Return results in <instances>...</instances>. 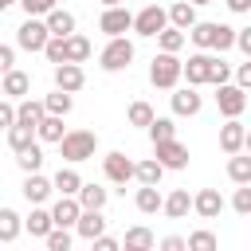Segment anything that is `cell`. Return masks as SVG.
I'll use <instances>...</instances> for the list:
<instances>
[{
  "mask_svg": "<svg viewBox=\"0 0 251 251\" xmlns=\"http://www.w3.org/2000/svg\"><path fill=\"white\" fill-rule=\"evenodd\" d=\"M235 27H227V24H196L192 31H188V39L196 43V47H204V51H227V47H235Z\"/></svg>",
  "mask_w": 251,
  "mask_h": 251,
  "instance_id": "obj_1",
  "label": "cell"
},
{
  "mask_svg": "<svg viewBox=\"0 0 251 251\" xmlns=\"http://www.w3.org/2000/svg\"><path fill=\"white\" fill-rule=\"evenodd\" d=\"M180 78H184V63L176 59V51H161V55H153V63H149V82H153V86L173 90Z\"/></svg>",
  "mask_w": 251,
  "mask_h": 251,
  "instance_id": "obj_2",
  "label": "cell"
},
{
  "mask_svg": "<svg viewBox=\"0 0 251 251\" xmlns=\"http://www.w3.org/2000/svg\"><path fill=\"white\" fill-rule=\"evenodd\" d=\"M94 149H98V133H94V129H67V137L59 141V153H63V161H71V165L94 157Z\"/></svg>",
  "mask_w": 251,
  "mask_h": 251,
  "instance_id": "obj_3",
  "label": "cell"
},
{
  "mask_svg": "<svg viewBox=\"0 0 251 251\" xmlns=\"http://www.w3.org/2000/svg\"><path fill=\"white\" fill-rule=\"evenodd\" d=\"M47 39H51V27H47V20H35V16H27V20L16 27V43H20L24 51H43V47H47Z\"/></svg>",
  "mask_w": 251,
  "mask_h": 251,
  "instance_id": "obj_4",
  "label": "cell"
},
{
  "mask_svg": "<svg viewBox=\"0 0 251 251\" xmlns=\"http://www.w3.org/2000/svg\"><path fill=\"white\" fill-rule=\"evenodd\" d=\"M129 63H133V43L126 35H114L102 51V71H126Z\"/></svg>",
  "mask_w": 251,
  "mask_h": 251,
  "instance_id": "obj_5",
  "label": "cell"
},
{
  "mask_svg": "<svg viewBox=\"0 0 251 251\" xmlns=\"http://www.w3.org/2000/svg\"><path fill=\"white\" fill-rule=\"evenodd\" d=\"M216 106H220L224 118H239L243 106H247V90L239 82H224V86H216Z\"/></svg>",
  "mask_w": 251,
  "mask_h": 251,
  "instance_id": "obj_6",
  "label": "cell"
},
{
  "mask_svg": "<svg viewBox=\"0 0 251 251\" xmlns=\"http://www.w3.org/2000/svg\"><path fill=\"white\" fill-rule=\"evenodd\" d=\"M165 27H169V12H165L161 4L141 8V12H137V20H133V31H137V35H161Z\"/></svg>",
  "mask_w": 251,
  "mask_h": 251,
  "instance_id": "obj_7",
  "label": "cell"
},
{
  "mask_svg": "<svg viewBox=\"0 0 251 251\" xmlns=\"http://www.w3.org/2000/svg\"><path fill=\"white\" fill-rule=\"evenodd\" d=\"M102 169H106V180H114V184H126V180H137V165L126 157V153H106L102 157Z\"/></svg>",
  "mask_w": 251,
  "mask_h": 251,
  "instance_id": "obj_8",
  "label": "cell"
},
{
  "mask_svg": "<svg viewBox=\"0 0 251 251\" xmlns=\"http://www.w3.org/2000/svg\"><path fill=\"white\" fill-rule=\"evenodd\" d=\"M212 67H216V55H208V51L200 47L196 55H188V63H184V78H188L192 86H204V82H212Z\"/></svg>",
  "mask_w": 251,
  "mask_h": 251,
  "instance_id": "obj_9",
  "label": "cell"
},
{
  "mask_svg": "<svg viewBox=\"0 0 251 251\" xmlns=\"http://www.w3.org/2000/svg\"><path fill=\"white\" fill-rule=\"evenodd\" d=\"M133 20L137 16H129V8H122V4H114V8H106L102 12V20H98V27L114 39V35H126L129 27H133Z\"/></svg>",
  "mask_w": 251,
  "mask_h": 251,
  "instance_id": "obj_10",
  "label": "cell"
},
{
  "mask_svg": "<svg viewBox=\"0 0 251 251\" xmlns=\"http://www.w3.org/2000/svg\"><path fill=\"white\" fill-rule=\"evenodd\" d=\"M243 145H247V129H243V122H239V118H227V122L220 126V149L231 157V153H243Z\"/></svg>",
  "mask_w": 251,
  "mask_h": 251,
  "instance_id": "obj_11",
  "label": "cell"
},
{
  "mask_svg": "<svg viewBox=\"0 0 251 251\" xmlns=\"http://www.w3.org/2000/svg\"><path fill=\"white\" fill-rule=\"evenodd\" d=\"M153 149H157L153 157H157L165 169H184V165H188V149H184L176 137H169V141H157Z\"/></svg>",
  "mask_w": 251,
  "mask_h": 251,
  "instance_id": "obj_12",
  "label": "cell"
},
{
  "mask_svg": "<svg viewBox=\"0 0 251 251\" xmlns=\"http://www.w3.org/2000/svg\"><path fill=\"white\" fill-rule=\"evenodd\" d=\"M192 212L204 216V220H216V216L224 212V196H220L216 188H200V192L192 196Z\"/></svg>",
  "mask_w": 251,
  "mask_h": 251,
  "instance_id": "obj_13",
  "label": "cell"
},
{
  "mask_svg": "<svg viewBox=\"0 0 251 251\" xmlns=\"http://www.w3.org/2000/svg\"><path fill=\"white\" fill-rule=\"evenodd\" d=\"M75 231H78L82 239H90V243H94V239L106 231V216H102V208H82V216H78Z\"/></svg>",
  "mask_w": 251,
  "mask_h": 251,
  "instance_id": "obj_14",
  "label": "cell"
},
{
  "mask_svg": "<svg viewBox=\"0 0 251 251\" xmlns=\"http://www.w3.org/2000/svg\"><path fill=\"white\" fill-rule=\"evenodd\" d=\"M51 216H55L59 227H75L78 216H82V200H78V196H59V204L51 208Z\"/></svg>",
  "mask_w": 251,
  "mask_h": 251,
  "instance_id": "obj_15",
  "label": "cell"
},
{
  "mask_svg": "<svg viewBox=\"0 0 251 251\" xmlns=\"http://www.w3.org/2000/svg\"><path fill=\"white\" fill-rule=\"evenodd\" d=\"M82 82H86V75H82V67L78 63H59L55 67V86H63V90H82Z\"/></svg>",
  "mask_w": 251,
  "mask_h": 251,
  "instance_id": "obj_16",
  "label": "cell"
},
{
  "mask_svg": "<svg viewBox=\"0 0 251 251\" xmlns=\"http://www.w3.org/2000/svg\"><path fill=\"white\" fill-rule=\"evenodd\" d=\"M173 114H180V118L200 114V94H196V86H192V82H188V86H180V90L173 94Z\"/></svg>",
  "mask_w": 251,
  "mask_h": 251,
  "instance_id": "obj_17",
  "label": "cell"
},
{
  "mask_svg": "<svg viewBox=\"0 0 251 251\" xmlns=\"http://www.w3.org/2000/svg\"><path fill=\"white\" fill-rule=\"evenodd\" d=\"M51 192H55V180H47V176H39V173H27V180H24V196H27V204H43Z\"/></svg>",
  "mask_w": 251,
  "mask_h": 251,
  "instance_id": "obj_18",
  "label": "cell"
},
{
  "mask_svg": "<svg viewBox=\"0 0 251 251\" xmlns=\"http://www.w3.org/2000/svg\"><path fill=\"white\" fill-rule=\"evenodd\" d=\"M169 24H176V27H184V31H192L200 20H196V4L192 0H176L173 8H169Z\"/></svg>",
  "mask_w": 251,
  "mask_h": 251,
  "instance_id": "obj_19",
  "label": "cell"
},
{
  "mask_svg": "<svg viewBox=\"0 0 251 251\" xmlns=\"http://www.w3.org/2000/svg\"><path fill=\"white\" fill-rule=\"evenodd\" d=\"M133 204H137V212L153 216V212H161V208H165V196L157 192V184H141V188H137V196H133Z\"/></svg>",
  "mask_w": 251,
  "mask_h": 251,
  "instance_id": "obj_20",
  "label": "cell"
},
{
  "mask_svg": "<svg viewBox=\"0 0 251 251\" xmlns=\"http://www.w3.org/2000/svg\"><path fill=\"white\" fill-rule=\"evenodd\" d=\"M188 208H192L188 188H176V192H169V196H165V208H161V212H165L169 220H184V216H188Z\"/></svg>",
  "mask_w": 251,
  "mask_h": 251,
  "instance_id": "obj_21",
  "label": "cell"
},
{
  "mask_svg": "<svg viewBox=\"0 0 251 251\" xmlns=\"http://www.w3.org/2000/svg\"><path fill=\"white\" fill-rule=\"evenodd\" d=\"M31 137H39V129H35V126H20V122H16V126H8V149H12V153H24L27 145H35Z\"/></svg>",
  "mask_w": 251,
  "mask_h": 251,
  "instance_id": "obj_22",
  "label": "cell"
},
{
  "mask_svg": "<svg viewBox=\"0 0 251 251\" xmlns=\"http://www.w3.org/2000/svg\"><path fill=\"white\" fill-rule=\"evenodd\" d=\"M0 90H4L8 98H24V94L31 90V78H27L24 71H16V67H12V71H4V86H0Z\"/></svg>",
  "mask_w": 251,
  "mask_h": 251,
  "instance_id": "obj_23",
  "label": "cell"
},
{
  "mask_svg": "<svg viewBox=\"0 0 251 251\" xmlns=\"http://www.w3.org/2000/svg\"><path fill=\"white\" fill-rule=\"evenodd\" d=\"M82 184H86V180H82L75 169H59V173H55V192H59V196H78Z\"/></svg>",
  "mask_w": 251,
  "mask_h": 251,
  "instance_id": "obj_24",
  "label": "cell"
},
{
  "mask_svg": "<svg viewBox=\"0 0 251 251\" xmlns=\"http://www.w3.org/2000/svg\"><path fill=\"white\" fill-rule=\"evenodd\" d=\"M227 176L235 180V184H251V153L243 157V153H231L227 157Z\"/></svg>",
  "mask_w": 251,
  "mask_h": 251,
  "instance_id": "obj_25",
  "label": "cell"
},
{
  "mask_svg": "<svg viewBox=\"0 0 251 251\" xmlns=\"http://www.w3.org/2000/svg\"><path fill=\"white\" fill-rule=\"evenodd\" d=\"M47 27H51V35H75V16L67 8H55V12H47Z\"/></svg>",
  "mask_w": 251,
  "mask_h": 251,
  "instance_id": "obj_26",
  "label": "cell"
},
{
  "mask_svg": "<svg viewBox=\"0 0 251 251\" xmlns=\"http://www.w3.org/2000/svg\"><path fill=\"white\" fill-rule=\"evenodd\" d=\"M43 118H47V102H31V98L20 102V126H35L39 129Z\"/></svg>",
  "mask_w": 251,
  "mask_h": 251,
  "instance_id": "obj_27",
  "label": "cell"
},
{
  "mask_svg": "<svg viewBox=\"0 0 251 251\" xmlns=\"http://www.w3.org/2000/svg\"><path fill=\"white\" fill-rule=\"evenodd\" d=\"M67 137V129H63V114H47L43 122H39V141H63Z\"/></svg>",
  "mask_w": 251,
  "mask_h": 251,
  "instance_id": "obj_28",
  "label": "cell"
},
{
  "mask_svg": "<svg viewBox=\"0 0 251 251\" xmlns=\"http://www.w3.org/2000/svg\"><path fill=\"white\" fill-rule=\"evenodd\" d=\"M51 227H55V216H51V212H43V208H31V216H27V231H31V235H39V239H47V235H51Z\"/></svg>",
  "mask_w": 251,
  "mask_h": 251,
  "instance_id": "obj_29",
  "label": "cell"
},
{
  "mask_svg": "<svg viewBox=\"0 0 251 251\" xmlns=\"http://www.w3.org/2000/svg\"><path fill=\"white\" fill-rule=\"evenodd\" d=\"M90 59V39L86 35H67V63H86Z\"/></svg>",
  "mask_w": 251,
  "mask_h": 251,
  "instance_id": "obj_30",
  "label": "cell"
},
{
  "mask_svg": "<svg viewBox=\"0 0 251 251\" xmlns=\"http://www.w3.org/2000/svg\"><path fill=\"white\" fill-rule=\"evenodd\" d=\"M47 102V114H71V106H75V98H71V90H63V86H55V94H47L43 98Z\"/></svg>",
  "mask_w": 251,
  "mask_h": 251,
  "instance_id": "obj_31",
  "label": "cell"
},
{
  "mask_svg": "<svg viewBox=\"0 0 251 251\" xmlns=\"http://www.w3.org/2000/svg\"><path fill=\"white\" fill-rule=\"evenodd\" d=\"M161 176H165V165H161L157 157L137 161V180H141V184H161Z\"/></svg>",
  "mask_w": 251,
  "mask_h": 251,
  "instance_id": "obj_32",
  "label": "cell"
},
{
  "mask_svg": "<svg viewBox=\"0 0 251 251\" xmlns=\"http://www.w3.org/2000/svg\"><path fill=\"white\" fill-rule=\"evenodd\" d=\"M157 239H153V231L149 227H129L126 231V251H149Z\"/></svg>",
  "mask_w": 251,
  "mask_h": 251,
  "instance_id": "obj_33",
  "label": "cell"
},
{
  "mask_svg": "<svg viewBox=\"0 0 251 251\" xmlns=\"http://www.w3.org/2000/svg\"><path fill=\"white\" fill-rule=\"evenodd\" d=\"M157 39H161V51H180L188 35H184V27H176V24H169V27H165V31L157 35Z\"/></svg>",
  "mask_w": 251,
  "mask_h": 251,
  "instance_id": "obj_34",
  "label": "cell"
},
{
  "mask_svg": "<svg viewBox=\"0 0 251 251\" xmlns=\"http://www.w3.org/2000/svg\"><path fill=\"white\" fill-rule=\"evenodd\" d=\"M16 235H20V216H16L12 208H0V239L12 243Z\"/></svg>",
  "mask_w": 251,
  "mask_h": 251,
  "instance_id": "obj_35",
  "label": "cell"
},
{
  "mask_svg": "<svg viewBox=\"0 0 251 251\" xmlns=\"http://www.w3.org/2000/svg\"><path fill=\"white\" fill-rule=\"evenodd\" d=\"M153 118H157V114H153V106H149V102H133V106H129V126L149 129V126H153Z\"/></svg>",
  "mask_w": 251,
  "mask_h": 251,
  "instance_id": "obj_36",
  "label": "cell"
},
{
  "mask_svg": "<svg viewBox=\"0 0 251 251\" xmlns=\"http://www.w3.org/2000/svg\"><path fill=\"white\" fill-rule=\"evenodd\" d=\"M16 161H20L24 173H39V165H43V149H39V145H27L24 153H16Z\"/></svg>",
  "mask_w": 251,
  "mask_h": 251,
  "instance_id": "obj_37",
  "label": "cell"
},
{
  "mask_svg": "<svg viewBox=\"0 0 251 251\" xmlns=\"http://www.w3.org/2000/svg\"><path fill=\"white\" fill-rule=\"evenodd\" d=\"M106 188H98V184H82V192H78V200H82V208H106Z\"/></svg>",
  "mask_w": 251,
  "mask_h": 251,
  "instance_id": "obj_38",
  "label": "cell"
},
{
  "mask_svg": "<svg viewBox=\"0 0 251 251\" xmlns=\"http://www.w3.org/2000/svg\"><path fill=\"white\" fill-rule=\"evenodd\" d=\"M43 55L59 67V63H67V35H51L47 39V47H43Z\"/></svg>",
  "mask_w": 251,
  "mask_h": 251,
  "instance_id": "obj_39",
  "label": "cell"
},
{
  "mask_svg": "<svg viewBox=\"0 0 251 251\" xmlns=\"http://www.w3.org/2000/svg\"><path fill=\"white\" fill-rule=\"evenodd\" d=\"M149 137H153V145H157V141H169V137H176V126H173V118H153V126H149Z\"/></svg>",
  "mask_w": 251,
  "mask_h": 251,
  "instance_id": "obj_40",
  "label": "cell"
},
{
  "mask_svg": "<svg viewBox=\"0 0 251 251\" xmlns=\"http://www.w3.org/2000/svg\"><path fill=\"white\" fill-rule=\"evenodd\" d=\"M47 251H71V231L67 227H51V235H47Z\"/></svg>",
  "mask_w": 251,
  "mask_h": 251,
  "instance_id": "obj_41",
  "label": "cell"
},
{
  "mask_svg": "<svg viewBox=\"0 0 251 251\" xmlns=\"http://www.w3.org/2000/svg\"><path fill=\"white\" fill-rule=\"evenodd\" d=\"M188 251H216V235L212 231H192L188 235Z\"/></svg>",
  "mask_w": 251,
  "mask_h": 251,
  "instance_id": "obj_42",
  "label": "cell"
},
{
  "mask_svg": "<svg viewBox=\"0 0 251 251\" xmlns=\"http://www.w3.org/2000/svg\"><path fill=\"white\" fill-rule=\"evenodd\" d=\"M231 208H235L239 216H251V184H239V188H235V196H231Z\"/></svg>",
  "mask_w": 251,
  "mask_h": 251,
  "instance_id": "obj_43",
  "label": "cell"
},
{
  "mask_svg": "<svg viewBox=\"0 0 251 251\" xmlns=\"http://www.w3.org/2000/svg\"><path fill=\"white\" fill-rule=\"evenodd\" d=\"M24 4V12L27 16H47V12H55V4L59 0H20Z\"/></svg>",
  "mask_w": 251,
  "mask_h": 251,
  "instance_id": "obj_44",
  "label": "cell"
},
{
  "mask_svg": "<svg viewBox=\"0 0 251 251\" xmlns=\"http://www.w3.org/2000/svg\"><path fill=\"white\" fill-rule=\"evenodd\" d=\"M227 78H231V67H227V63L216 55V67H212V86H224Z\"/></svg>",
  "mask_w": 251,
  "mask_h": 251,
  "instance_id": "obj_45",
  "label": "cell"
},
{
  "mask_svg": "<svg viewBox=\"0 0 251 251\" xmlns=\"http://www.w3.org/2000/svg\"><path fill=\"white\" fill-rule=\"evenodd\" d=\"M235 82H239V86H243V90H251V59H247V63H239V67H235Z\"/></svg>",
  "mask_w": 251,
  "mask_h": 251,
  "instance_id": "obj_46",
  "label": "cell"
},
{
  "mask_svg": "<svg viewBox=\"0 0 251 251\" xmlns=\"http://www.w3.org/2000/svg\"><path fill=\"white\" fill-rule=\"evenodd\" d=\"M188 247V239H180V235H165L161 239V251H184Z\"/></svg>",
  "mask_w": 251,
  "mask_h": 251,
  "instance_id": "obj_47",
  "label": "cell"
},
{
  "mask_svg": "<svg viewBox=\"0 0 251 251\" xmlns=\"http://www.w3.org/2000/svg\"><path fill=\"white\" fill-rule=\"evenodd\" d=\"M12 63H16V47H0V71H12Z\"/></svg>",
  "mask_w": 251,
  "mask_h": 251,
  "instance_id": "obj_48",
  "label": "cell"
},
{
  "mask_svg": "<svg viewBox=\"0 0 251 251\" xmlns=\"http://www.w3.org/2000/svg\"><path fill=\"white\" fill-rule=\"evenodd\" d=\"M235 47H239V51H243V55L251 59V27H243V31L235 35Z\"/></svg>",
  "mask_w": 251,
  "mask_h": 251,
  "instance_id": "obj_49",
  "label": "cell"
},
{
  "mask_svg": "<svg viewBox=\"0 0 251 251\" xmlns=\"http://www.w3.org/2000/svg\"><path fill=\"white\" fill-rule=\"evenodd\" d=\"M94 247H98V251H118V239H110V235L102 231V235L94 239Z\"/></svg>",
  "mask_w": 251,
  "mask_h": 251,
  "instance_id": "obj_50",
  "label": "cell"
},
{
  "mask_svg": "<svg viewBox=\"0 0 251 251\" xmlns=\"http://www.w3.org/2000/svg\"><path fill=\"white\" fill-rule=\"evenodd\" d=\"M231 12H251V0H224Z\"/></svg>",
  "mask_w": 251,
  "mask_h": 251,
  "instance_id": "obj_51",
  "label": "cell"
},
{
  "mask_svg": "<svg viewBox=\"0 0 251 251\" xmlns=\"http://www.w3.org/2000/svg\"><path fill=\"white\" fill-rule=\"evenodd\" d=\"M243 149H247V153H251V129H247V145H243Z\"/></svg>",
  "mask_w": 251,
  "mask_h": 251,
  "instance_id": "obj_52",
  "label": "cell"
},
{
  "mask_svg": "<svg viewBox=\"0 0 251 251\" xmlns=\"http://www.w3.org/2000/svg\"><path fill=\"white\" fill-rule=\"evenodd\" d=\"M102 4H106V8H114V4H122V0H102Z\"/></svg>",
  "mask_w": 251,
  "mask_h": 251,
  "instance_id": "obj_53",
  "label": "cell"
},
{
  "mask_svg": "<svg viewBox=\"0 0 251 251\" xmlns=\"http://www.w3.org/2000/svg\"><path fill=\"white\" fill-rule=\"evenodd\" d=\"M8 4H20V0H0V8H8Z\"/></svg>",
  "mask_w": 251,
  "mask_h": 251,
  "instance_id": "obj_54",
  "label": "cell"
},
{
  "mask_svg": "<svg viewBox=\"0 0 251 251\" xmlns=\"http://www.w3.org/2000/svg\"><path fill=\"white\" fill-rule=\"evenodd\" d=\"M192 4H196V8H200V4H212V0H192Z\"/></svg>",
  "mask_w": 251,
  "mask_h": 251,
  "instance_id": "obj_55",
  "label": "cell"
}]
</instances>
